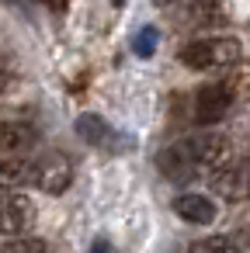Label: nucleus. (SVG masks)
<instances>
[{"mask_svg":"<svg viewBox=\"0 0 250 253\" xmlns=\"http://www.w3.org/2000/svg\"><path fill=\"white\" fill-rule=\"evenodd\" d=\"M153 4H160V7H167V4H174V0H153Z\"/></svg>","mask_w":250,"mask_h":253,"instance_id":"nucleus-16","label":"nucleus"},{"mask_svg":"<svg viewBox=\"0 0 250 253\" xmlns=\"http://www.w3.org/2000/svg\"><path fill=\"white\" fill-rule=\"evenodd\" d=\"M174 211H177L184 222H191V225H208V222H215V201L205 198V194H195V191L177 194V198H174Z\"/></svg>","mask_w":250,"mask_h":253,"instance_id":"nucleus-9","label":"nucleus"},{"mask_svg":"<svg viewBox=\"0 0 250 253\" xmlns=\"http://www.w3.org/2000/svg\"><path fill=\"white\" fill-rule=\"evenodd\" d=\"M212 191L222 194L226 201L247 198L250 194V160H240V163L226 160L222 167H215L212 170Z\"/></svg>","mask_w":250,"mask_h":253,"instance_id":"nucleus-4","label":"nucleus"},{"mask_svg":"<svg viewBox=\"0 0 250 253\" xmlns=\"http://www.w3.org/2000/svg\"><path fill=\"white\" fill-rule=\"evenodd\" d=\"M156 39H160V35H156L153 25L139 28V35H136V42H132V45H136V56H139V59H150V56L156 52Z\"/></svg>","mask_w":250,"mask_h":253,"instance_id":"nucleus-14","label":"nucleus"},{"mask_svg":"<svg viewBox=\"0 0 250 253\" xmlns=\"http://www.w3.org/2000/svg\"><path fill=\"white\" fill-rule=\"evenodd\" d=\"M35 142H39V132L32 125H25V122H0V153L18 156V153L32 149Z\"/></svg>","mask_w":250,"mask_h":253,"instance_id":"nucleus-11","label":"nucleus"},{"mask_svg":"<svg viewBox=\"0 0 250 253\" xmlns=\"http://www.w3.org/2000/svg\"><path fill=\"white\" fill-rule=\"evenodd\" d=\"M73 184V163L63 153H42L35 160V187L46 194H63Z\"/></svg>","mask_w":250,"mask_h":253,"instance_id":"nucleus-3","label":"nucleus"},{"mask_svg":"<svg viewBox=\"0 0 250 253\" xmlns=\"http://www.w3.org/2000/svg\"><path fill=\"white\" fill-rule=\"evenodd\" d=\"M184 66L191 70H222V66H233L240 59V42L229 39V35H219V39H201V42H191L184 52H181Z\"/></svg>","mask_w":250,"mask_h":253,"instance_id":"nucleus-1","label":"nucleus"},{"mask_svg":"<svg viewBox=\"0 0 250 253\" xmlns=\"http://www.w3.org/2000/svg\"><path fill=\"white\" fill-rule=\"evenodd\" d=\"M233 108V90L226 84H205L195 97V122L198 125H215L226 118V111Z\"/></svg>","mask_w":250,"mask_h":253,"instance_id":"nucleus-5","label":"nucleus"},{"mask_svg":"<svg viewBox=\"0 0 250 253\" xmlns=\"http://www.w3.org/2000/svg\"><path fill=\"white\" fill-rule=\"evenodd\" d=\"M188 253H240V246H236L233 239H226V236H208V239L191 243Z\"/></svg>","mask_w":250,"mask_h":253,"instance_id":"nucleus-13","label":"nucleus"},{"mask_svg":"<svg viewBox=\"0 0 250 253\" xmlns=\"http://www.w3.org/2000/svg\"><path fill=\"white\" fill-rule=\"evenodd\" d=\"M77 132H80V139L84 142H91V146H98V149H104V153H118V149H125L129 142L122 139V132H115L104 118H98V115H80L77 118Z\"/></svg>","mask_w":250,"mask_h":253,"instance_id":"nucleus-7","label":"nucleus"},{"mask_svg":"<svg viewBox=\"0 0 250 253\" xmlns=\"http://www.w3.org/2000/svg\"><path fill=\"white\" fill-rule=\"evenodd\" d=\"M184 146H188V153H191V160H195L198 170H208V167L215 170V167H222V163L229 160V142H226L222 135H212V132L188 135Z\"/></svg>","mask_w":250,"mask_h":253,"instance_id":"nucleus-6","label":"nucleus"},{"mask_svg":"<svg viewBox=\"0 0 250 253\" xmlns=\"http://www.w3.org/2000/svg\"><path fill=\"white\" fill-rule=\"evenodd\" d=\"M0 253H49V243L39 236H14L11 243L0 246Z\"/></svg>","mask_w":250,"mask_h":253,"instance_id":"nucleus-12","label":"nucleus"},{"mask_svg":"<svg viewBox=\"0 0 250 253\" xmlns=\"http://www.w3.org/2000/svg\"><path fill=\"white\" fill-rule=\"evenodd\" d=\"M28 184H35V160H25V156L0 160V191H18Z\"/></svg>","mask_w":250,"mask_h":253,"instance_id":"nucleus-10","label":"nucleus"},{"mask_svg":"<svg viewBox=\"0 0 250 253\" xmlns=\"http://www.w3.org/2000/svg\"><path fill=\"white\" fill-rule=\"evenodd\" d=\"M39 208L28 194L18 191H4L0 194V236H25L35 222Z\"/></svg>","mask_w":250,"mask_h":253,"instance_id":"nucleus-2","label":"nucleus"},{"mask_svg":"<svg viewBox=\"0 0 250 253\" xmlns=\"http://www.w3.org/2000/svg\"><path fill=\"white\" fill-rule=\"evenodd\" d=\"M91 253H111V246H108V243H104V239H98V243H94V246H91Z\"/></svg>","mask_w":250,"mask_h":253,"instance_id":"nucleus-15","label":"nucleus"},{"mask_svg":"<svg viewBox=\"0 0 250 253\" xmlns=\"http://www.w3.org/2000/svg\"><path fill=\"white\" fill-rule=\"evenodd\" d=\"M156 167H160V173H163L167 180H177V184H184V180H191V177L198 173V167H195V160H191L184 139L174 142V146H167V149L156 156Z\"/></svg>","mask_w":250,"mask_h":253,"instance_id":"nucleus-8","label":"nucleus"}]
</instances>
